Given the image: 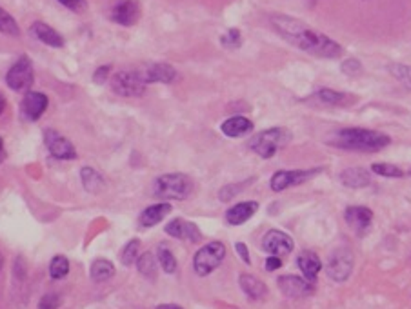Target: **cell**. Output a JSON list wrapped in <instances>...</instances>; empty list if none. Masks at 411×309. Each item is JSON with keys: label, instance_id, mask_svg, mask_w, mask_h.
Returning <instances> with one entry per match:
<instances>
[{"label": "cell", "instance_id": "20", "mask_svg": "<svg viewBox=\"0 0 411 309\" xmlns=\"http://www.w3.org/2000/svg\"><path fill=\"white\" fill-rule=\"evenodd\" d=\"M31 35H33L35 39L40 40L42 44L49 46V48H62L64 46V37L59 33V31H55L51 26H48L46 22H35L31 26Z\"/></svg>", "mask_w": 411, "mask_h": 309}, {"label": "cell", "instance_id": "41", "mask_svg": "<svg viewBox=\"0 0 411 309\" xmlns=\"http://www.w3.org/2000/svg\"><path fill=\"white\" fill-rule=\"evenodd\" d=\"M108 75H109V66H100V68L93 73V82L104 84L106 80H108Z\"/></svg>", "mask_w": 411, "mask_h": 309}, {"label": "cell", "instance_id": "7", "mask_svg": "<svg viewBox=\"0 0 411 309\" xmlns=\"http://www.w3.org/2000/svg\"><path fill=\"white\" fill-rule=\"evenodd\" d=\"M353 265H355V256L349 247H338L329 256L326 273L335 282H346L351 277Z\"/></svg>", "mask_w": 411, "mask_h": 309}, {"label": "cell", "instance_id": "27", "mask_svg": "<svg viewBox=\"0 0 411 309\" xmlns=\"http://www.w3.org/2000/svg\"><path fill=\"white\" fill-rule=\"evenodd\" d=\"M137 270L138 273L143 277H146V279L149 280H155V277H157V256L153 255V253H149V251H146V253H143V255H138L137 259Z\"/></svg>", "mask_w": 411, "mask_h": 309}, {"label": "cell", "instance_id": "4", "mask_svg": "<svg viewBox=\"0 0 411 309\" xmlns=\"http://www.w3.org/2000/svg\"><path fill=\"white\" fill-rule=\"evenodd\" d=\"M291 140V133L286 128H271L260 131L250 140V149L260 158L275 157Z\"/></svg>", "mask_w": 411, "mask_h": 309}, {"label": "cell", "instance_id": "5", "mask_svg": "<svg viewBox=\"0 0 411 309\" xmlns=\"http://www.w3.org/2000/svg\"><path fill=\"white\" fill-rule=\"evenodd\" d=\"M226 259V245L222 242L215 241L210 244L202 245L193 256V270L199 277H208L224 262Z\"/></svg>", "mask_w": 411, "mask_h": 309}, {"label": "cell", "instance_id": "43", "mask_svg": "<svg viewBox=\"0 0 411 309\" xmlns=\"http://www.w3.org/2000/svg\"><path fill=\"white\" fill-rule=\"evenodd\" d=\"M6 160V147H4V140L0 137V164Z\"/></svg>", "mask_w": 411, "mask_h": 309}, {"label": "cell", "instance_id": "25", "mask_svg": "<svg viewBox=\"0 0 411 309\" xmlns=\"http://www.w3.org/2000/svg\"><path fill=\"white\" fill-rule=\"evenodd\" d=\"M240 290L244 291L246 297L250 300H264L268 294V288L260 279L253 275H240L239 279Z\"/></svg>", "mask_w": 411, "mask_h": 309}, {"label": "cell", "instance_id": "32", "mask_svg": "<svg viewBox=\"0 0 411 309\" xmlns=\"http://www.w3.org/2000/svg\"><path fill=\"white\" fill-rule=\"evenodd\" d=\"M369 171L378 175V177H387V178H401L404 175L401 167L395 166V164H387V162H375L372 164Z\"/></svg>", "mask_w": 411, "mask_h": 309}, {"label": "cell", "instance_id": "22", "mask_svg": "<svg viewBox=\"0 0 411 309\" xmlns=\"http://www.w3.org/2000/svg\"><path fill=\"white\" fill-rule=\"evenodd\" d=\"M297 265H299V270L302 271L304 279L315 282L318 277V271L322 270V261L318 259L317 253H313V251H302V253L297 256Z\"/></svg>", "mask_w": 411, "mask_h": 309}, {"label": "cell", "instance_id": "19", "mask_svg": "<svg viewBox=\"0 0 411 309\" xmlns=\"http://www.w3.org/2000/svg\"><path fill=\"white\" fill-rule=\"evenodd\" d=\"M172 213V204L170 202H158V204H153V206L146 207L140 216H138V224L140 227H153L161 224L167 215Z\"/></svg>", "mask_w": 411, "mask_h": 309}, {"label": "cell", "instance_id": "38", "mask_svg": "<svg viewBox=\"0 0 411 309\" xmlns=\"http://www.w3.org/2000/svg\"><path fill=\"white\" fill-rule=\"evenodd\" d=\"M342 73L348 75V77H358L363 73V64L358 62L357 59H348L342 62Z\"/></svg>", "mask_w": 411, "mask_h": 309}, {"label": "cell", "instance_id": "30", "mask_svg": "<svg viewBox=\"0 0 411 309\" xmlns=\"http://www.w3.org/2000/svg\"><path fill=\"white\" fill-rule=\"evenodd\" d=\"M69 273V261L64 255H57L49 262V277L53 280L66 279Z\"/></svg>", "mask_w": 411, "mask_h": 309}, {"label": "cell", "instance_id": "17", "mask_svg": "<svg viewBox=\"0 0 411 309\" xmlns=\"http://www.w3.org/2000/svg\"><path fill=\"white\" fill-rule=\"evenodd\" d=\"M140 75L146 84H172L176 79V69L172 64L157 62L140 69Z\"/></svg>", "mask_w": 411, "mask_h": 309}, {"label": "cell", "instance_id": "6", "mask_svg": "<svg viewBox=\"0 0 411 309\" xmlns=\"http://www.w3.org/2000/svg\"><path fill=\"white\" fill-rule=\"evenodd\" d=\"M318 173H322V167H313V169H282V171L273 173V177L269 180V186L275 193L284 191L289 187L300 186L304 182L311 180L317 177Z\"/></svg>", "mask_w": 411, "mask_h": 309}, {"label": "cell", "instance_id": "24", "mask_svg": "<svg viewBox=\"0 0 411 309\" xmlns=\"http://www.w3.org/2000/svg\"><path fill=\"white\" fill-rule=\"evenodd\" d=\"M315 100H318L320 104H326V106H335V108H348L351 106L357 98L349 93H340V91H335V89H320L313 95Z\"/></svg>", "mask_w": 411, "mask_h": 309}, {"label": "cell", "instance_id": "1", "mask_svg": "<svg viewBox=\"0 0 411 309\" xmlns=\"http://www.w3.org/2000/svg\"><path fill=\"white\" fill-rule=\"evenodd\" d=\"M271 24L289 44L302 49L308 55L322 57V59H337L342 53V48L335 40L322 35L320 31L311 30L300 20L286 15H273Z\"/></svg>", "mask_w": 411, "mask_h": 309}, {"label": "cell", "instance_id": "18", "mask_svg": "<svg viewBox=\"0 0 411 309\" xmlns=\"http://www.w3.org/2000/svg\"><path fill=\"white\" fill-rule=\"evenodd\" d=\"M257 212H259V202H239V204H235V206L226 212V222L230 226H240V224H244L250 218H253Z\"/></svg>", "mask_w": 411, "mask_h": 309}, {"label": "cell", "instance_id": "28", "mask_svg": "<svg viewBox=\"0 0 411 309\" xmlns=\"http://www.w3.org/2000/svg\"><path fill=\"white\" fill-rule=\"evenodd\" d=\"M89 275H91V280L93 282H104V280H109L113 275H115V265L113 262L106 261V259H98L91 264V270H89Z\"/></svg>", "mask_w": 411, "mask_h": 309}, {"label": "cell", "instance_id": "29", "mask_svg": "<svg viewBox=\"0 0 411 309\" xmlns=\"http://www.w3.org/2000/svg\"><path fill=\"white\" fill-rule=\"evenodd\" d=\"M157 261H158V265H161L164 273H167V275H173V273H176V268H179V264H176V259H175V255H173V251L170 250L167 245H164V244L158 245Z\"/></svg>", "mask_w": 411, "mask_h": 309}, {"label": "cell", "instance_id": "42", "mask_svg": "<svg viewBox=\"0 0 411 309\" xmlns=\"http://www.w3.org/2000/svg\"><path fill=\"white\" fill-rule=\"evenodd\" d=\"M282 268V259L280 256H268V261H266V270L268 271H277Z\"/></svg>", "mask_w": 411, "mask_h": 309}, {"label": "cell", "instance_id": "31", "mask_svg": "<svg viewBox=\"0 0 411 309\" xmlns=\"http://www.w3.org/2000/svg\"><path fill=\"white\" fill-rule=\"evenodd\" d=\"M138 255H140V242H138V238H131L120 251V262L124 265H133L137 262Z\"/></svg>", "mask_w": 411, "mask_h": 309}, {"label": "cell", "instance_id": "39", "mask_svg": "<svg viewBox=\"0 0 411 309\" xmlns=\"http://www.w3.org/2000/svg\"><path fill=\"white\" fill-rule=\"evenodd\" d=\"M59 2L64 8H68V10L71 11H77V13L86 10V0H59Z\"/></svg>", "mask_w": 411, "mask_h": 309}, {"label": "cell", "instance_id": "46", "mask_svg": "<svg viewBox=\"0 0 411 309\" xmlns=\"http://www.w3.org/2000/svg\"><path fill=\"white\" fill-rule=\"evenodd\" d=\"M410 175H411V171H410Z\"/></svg>", "mask_w": 411, "mask_h": 309}, {"label": "cell", "instance_id": "35", "mask_svg": "<svg viewBox=\"0 0 411 309\" xmlns=\"http://www.w3.org/2000/svg\"><path fill=\"white\" fill-rule=\"evenodd\" d=\"M221 44L228 49H237L242 46V35L239 30H230L221 37Z\"/></svg>", "mask_w": 411, "mask_h": 309}, {"label": "cell", "instance_id": "10", "mask_svg": "<svg viewBox=\"0 0 411 309\" xmlns=\"http://www.w3.org/2000/svg\"><path fill=\"white\" fill-rule=\"evenodd\" d=\"M280 293L288 297V299H306L315 293V282L297 275H282L277 279Z\"/></svg>", "mask_w": 411, "mask_h": 309}, {"label": "cell", "instance_id": "23", "mask_svg": "<svg viewBox=\"0 0 411 309\" xmlns=\"http://www.w3.org/2000/svg\"><path fill=\"white\" fill-rule=\"evenodd\" d=\"M340 182L351 189L366 187L372 184V171H367L364 167H348L340 173Z\"/></svg>", "mask_w": 411, "mask_h": 309}, {"label": "cell", "instance_id": "34", "mask_svg": "<svg viewBox=\"0 0 411 309\" xmlns=\"http://www.w3.org/2000/svg\"><path fill=\"white\" fill-rule=\"evenodd\" d=\"M390 73H392L404 88H408L411 91V66L392 64L390 66Z\"/></svg>", "mask_w": 411, "mask_h": 309}, {"label": "cell", "instance_id": "2", "mask_svg": "<svg viewBox=\"0 0 411 309\" xmlns=\"http://www.w3.org/2000/svg\"><path fill=\"white\" fill-rule=\"evenodd\" d=\"M328 142L335 147H340V149L373 153L390 146L392 138L381 131H373V129L346 128L335 133Z\"/></svg>", "mask_w": 411, "mask_h": 309}, {"label": "cell", "instance_id": "44", "mask_svg": "<svg viewBox=\"0 0 411 309\" xmlns=\"http://www.w3.org/2000/svg\"><path fill=\"white\" fill-rule=\"evenodd\" d=\"M157 309H184V308H181V306H176V304H161Z\"/></svg>", "mask_w": 411, "mask_h": 309}, {"label": "cell", "instance_id": "3", "mask_svg": "<svg viewBox=\"0 0 411 309\" xmlns=\"http://www.w3.org/2000/svg\"><path fill=\"white\" fill-rule=\"evenodd\" d=\"M193 191V180L184 173H166L155 180L153 193L164 200H186Z\"/></svg>", "mask_w": 411, "mask_h": 309}, {"label": "cell", "instance_id": "37", "mask_svg": "<svg viewBox=\"0 0 411 309\" xmlns=\"http://www.w3.org/2000/svg\"><path fill=\"white\" fill-rule=\"evenodd\" d=\"M62 300H60V294L57 293H46L39 302V309H59Z\"/></svg>", "mask_w": 411, "mask_h": 309}, {"label": "cell", "instance_id": "11", "mask_svg": "<svg viewBox=\"0 0 411 309\" xmlns=\"http://www.w3.org/2000/svg\"><path fill=\"white\" fill-rule=\"evenodd\" d=\"M44 144L48 151L59 160H75L77 158V149H75L73 142L55 129H46Z\"/></svg>", "mask_w": 411, "mask_h": 309}, {"label": "cell", "instance_id": "15", "mask_svg": "<svg viewBox=\"0 0 411 309\" xmlns=\"http://www.w3.org/2000/svg\"><path fill=\"white\" fill-rule=\"evenodd\" d=\"M164 231L170 236H173V238L188 241L191 244H197V242L202 241V233L199 230V226L190 221H184V218H173L170 224H166Z\"/></svg>", "mask_w": 411, "mask_h": 309}, {"label": "cell", "instance_id": "45", "mask_svg": "<svg viewBox=\"0 0 411 309\" xmlns=\"http://www.w3.org/2000/svg\"><path fill=\"white\" fill-rule=\"evenodd\" d=\"M4 109H6V98L0 95V115L4 113Z\"/></svg>", "mask_w": 411, "mask_h": 309}, {"label": "cell", "instance_id": "14", "mask_svg": "<svg viewBox=\"0 0 411 309\" xmlns=\"http://www.w3.org/2000/svg\"><path fill=\"white\" fill-rule=\"evenodd\" d=\"M344 218H346V224H348L357 235H366L367 231L372 230L373 212L369 207L364 206H349L348 209L344 212Z\"/></svg>", "mask_w": 411, "mask_h": 309}, {"label": "cell", "instance_id": "9", "mask_svg": "<svg viewBox=\"0 0 411 309\" xmlns=\"http://www.w3.org/2000/svg\"><path fill=\"white\" fill-rule=\"evenodd\" d=\"M111 89L120 97H140L146 91V82L140 71H118L113 75Z\"/></svg>", "mask_w": 411, "mask_h": 309}, {"label": "cell", "instance_id": "40", "mask_svg": "<svg viewBox=\"0 0 411 309\" xmlns=\"http://www.w3.org/2000/svg\"><path fill=\"white\" fill-rule=\"evenodd\" d=\"M235 251H237V255L242 259V262L244 264L250 265L251 264V259H250V250H248V245L244 244V242H237L235 244Z\"/></svg>", "mask_w": 411, "mask_h": 309}, {"label": "cell", "instance_id": "13", "mask_svg": "<svg viewBox=\"0 0 411 309\" xmlns=\"http://www.w3.org/2000/svg\"><path fill=\"white\" fill-rule=\"evenodd\" d=\"M48 106V95L39 93V91H28L26 97L22 98V102H20V111H22V117H24L26 120L37 122V120L46 113Z\"/></svg>", "mask_w": 411, "mask_h": 309}, {"label": "cell", "instance_id": "33", "mask_svg": "<svg viewBox=\"0 0 411 309\" xmlns=\"http://www.w3.org/2000/svg\"><path fill=\"white\" fill-rule=\"evenodd\" d=\"M0 31L6 35H11V37H19L20 35L17 20L13 19L8 11L2 10V8H0Z\"/></svg>", "mask_w": 411, "mask_h": 309}, {"label": "cell", "instance_id": "36", "mask_svg": "<svg viewBox=\"0 0 411 309\" xmlns=\"http://www.w3.org/2000/svg\"><path fill=\"white\" fill-rule=\"evenodd\" d=\"M246 186H248L246 182L244 184H228V186H224L221 191H219V198H221L222 202L231 200V198H235V196L239 195V193L242 191Z\"/></svg>", "mask_w": 411, "mask_h": 309}, {"label": "cell", "instance_id": "16", "mask_svg": "<svg viewBox=\"0 0 411 309\" xmlns=\"http://www.w3.org/2000/svg\"><path fill=\"white\" fill-rule=\"evenodd\" d=\"M111 19L113 22H117L118 26H124V28L135 26L140 19V4L137 0H120L113 6Z\"/></svg>", "mask_w": 411, "mask_h": 309}, {"label": "cell", "instance_id": "21", "mask_svg": "<svg viewBox=\"0 0 411 309\" xmlns=\"http://www.w3.org/2000/svg\"><path fill=\"white\" fill-rule=\"evenodd\" d=\"M222 133H224L226 137L230 138H240L246 137V135H250L253 131V122H251L250 118L246 117H231L228 120H224L221 126Z\"/></svg>", "mask_w": 411, "mask_h": 309}, {"label": "cell", "instance_id": "12", "mask_svg": "<svg viewBox=\"0 0 411 309\" xmlns=\"http://www.w3.org/2000/svg\"><path fill=\"white\" fill-rule=\"evenodd\" d=\"M293 238L279 230H269L262 238V250L273 256H288L293 251Z\"/></svg>", "mask_w": 411, "mask_h": 309}, {"label": "cell", "instance_id": "8", "mask_svg": "<svg viewBox=\"0 0 411 309\" xmlns=\"http://www.w3.org/2000/svg\"><path fill=\"white\" fill-rule=\"evenodd\" d=\"M35 80L33 64L28 57H20L15 64L11 66L8 75H6V84L10 86L13 91H30Z\"/></svg>", "mask_w": 411, "mask_h": 309}, {"label": "cell", "instance_id": "26", "mask_svg": "<svg viewBox=\"0 0 411 309\" xmlns=\"http://www.w3.org/2000/svg\"><path fill=\"white\" fill-rule=\"evenodd\" d=\"M80 180H82V186L86 187L89 193L102 191L104 184H106L102 175H100L97 169H93V167H89V166L80 169Z\"/></svg>", "mask_w": 411, "mask_h": 309}]
</instances>
